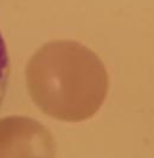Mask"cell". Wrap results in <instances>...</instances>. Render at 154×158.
Instances as JSON below:
<instances>
[{
	"mask_svg": "<svg viewBox=\"0 0 154 158\" xmlns=\"http://www.w3.org/2000/svg\"><path fill=\"white\" fill-rule=\"evenodd\" d=\"M33 101L50 117L64 121L91 118L109 89L107 69L89 48L74 40L47 43L26 70Z\"/></svg>",
	"mask_w": 154,
	"mask_h": 158,
	"instance_id": "6da1fadb",
	"label": "cell"
},
{
	"mask_svg": "<svg viewBox=\"0 0 154 158\" xmlns=\"http://www.w3.org/2000/svg\"><path fill=\"white\" fill-rule=\"evenodd\" d=\"M8 74H10V61H8L7 49L4 38L0 33V106L6 93Z\"/></svg>",
	"mask_w": 154,
	"mask_h": 158,
	"instance_id": "7a4b0ae2",
	"label": "cell"
}]
</instances>
